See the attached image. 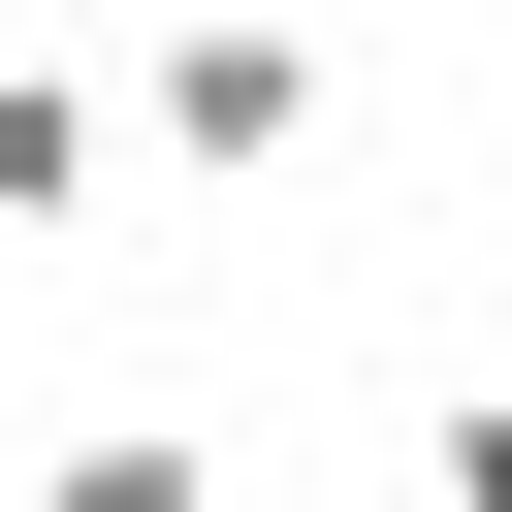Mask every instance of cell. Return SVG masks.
Returning <instances> with one entry per match:
<instances>
[{
	"mask_svg": "<svg viewBox=\"0 0 512 512\" xmlns=\"http://www.w3.org/2000/svg\"><path fill=\"white\" fill-rule=\"evenodd\" d=\"M416 512H512V384H480V416H448V448H416Z\"/></svg>",
	"mask_w": 512,
	"mask_h": 512,
	"instance_id": "277c9868",
	"label": "cell"
},
{
	"mask_svg": "<svg viewBox=\"0 0 512 512\" xmlns=\"http://www.w3.org/2000/svg\"><path fill=\"white\" fill-rule=\"evenodd\" d=\"M0 224H96V96H64L32 32H0Z\"/></svg>",
	"mask_w": 512,
	"mask_h": 512,
	"instance_id": "3957f363",
	"label": "cell"
},
{
	"mask_svg": "<svg viewBox=\"0 0 512 512\" xmlns=\"http://www.w3.org/2000/svg\"><path fill=\"white\" fill-rule=\"evenodd\" d=\"M32 512H256V480H224L192 416H96V448H32Z\"/></svg>",
	"mask_w": 512,
	"mask_h": 512,
	"instance_id": "7a4b0ae2",
	"label": "cell"
},
{
	"mask_svg": "<svg viewBox=\"0 0 512 512\" xmlns=\"http://www.w3.org/2000/svg\"><path fill=\"white\" fill-rule=\"evenodd\" d=\"M128 128H160L192 192H288V160H320V32H288V0H128Z\"/></svg>",
	"mask_w": 512,
	"mask_h": 512,
	"instance_id": "6da1fadb",
	"label": "cell"
}]
</instances>
